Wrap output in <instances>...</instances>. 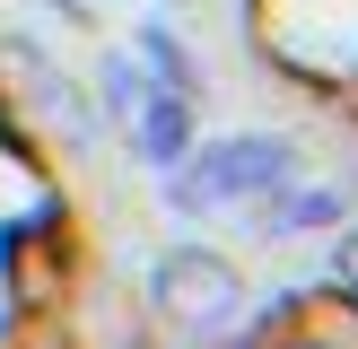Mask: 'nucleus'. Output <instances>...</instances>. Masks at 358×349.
<instances>
[{"mask_svg": "<svg viewBox=\"0 0 358 349\" xmlns=\"http://www.w3.org/2000/svg\"><path fill=\"white\" fill-rule=\"evenodd\" d=\"M236 306H245V279H236V262L227 253H210V244H175L166 262H157V314H166L175 332H227L236 323Z\"/></svg>", "mask_w": 358, "mask_h": 349, "instance_id": "nucleus-1", "label": "nucleus"}, {"mask_svg": "<svg viewBox=\"0 0 358 349\" xmlns=\"http://www.w3.org/2000/svg\"><path fill=\"white\" fill-rule=\"evenodd\" d=\"M289 166H297V149L289 140H227V149H210L201 166H184L175 174V201L184 209H210V201H254V192H280L289 184Z\"/></svg>", "mask_w": 358, "mask_h": 349, "instance_id": "nucleus-2", "label": "nucleus"}, {"mask_svg": "<svg viewBox=\"0 0 358 349\" xmlns=\"http://www.w3.org/2000/svg\"><path fill=\"white\" fill-rule=\"evenodd\" d=\"M140 157L149 166H175V157L192 149V114H184V87H166V96H140Z\"/></svg>", "mask_w": 358, "mask_h": 349, "instance_id": "nucleus-3", "label": "nucleus"}, {"mask_svg": "<svg viewBox=\"0 0 358 349\" xmlns=\"http://www.w3.org/2000/svg\"><path fill=\"white\" fill-rule=\"evenodd\" d=\"M332 209H341V201H332V192H297V201H280V209H271V218H262V227H271V236H297V227H324Z\"/></svg>", "mask_w": 358, "mask_h": 349, "instance_id": "nucleus-4", "label": "nucleus"}, {"mask_svg": "<svg viewBox=\"0 0 358 349\" xmlns=\"http://www.w3.org/2000/svg\"><path fill=\"white\" fill-rule=\"evenodd\" d=\"M140 61H149V70H157L166 87H184V52H175V44H166L157 27H140Z\"/></svg>", "mask_w": 358, "mask_h": 349, "instance_id": "nucleus-5", "label": "nucleus"}, {"mask_svg": "<svg viewBox=\"0 0 358 349\" xmlns=\"http://www.w3.org/2000/svg\"><path fill=\"white\" fill-rule=\"evenodd\" d=\"M105 96H114V114H140V70L131 61H105Z\"/></svg>", "mask_w": 358, "mask_h": 349, "instance_id": "nucleus-6", "label": "nucleus"}, {"mask_svg": "<svg viewBox=\"0 0 358 349\" xmlns=\"http://www.w3.org/2000/svg\"><path fill=\"white\" fill-rule=\"evenodd\" d=\"M332 271H341V288L358 297V227H350V236H341V253H332Z\"/></svg>", "mask_w": 358, "mask_h": 349, "instance_id": "nucleus-7", "label": "nucleus"}]
</instances>
